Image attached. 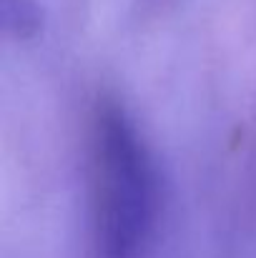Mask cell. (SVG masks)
I'll return each mask as SVG.
<instances>
[{
    "label": "cell",
    "mask_w": 256,
    "mask_h": 258,
    "mask_svg": "<svg viewBox=\"0 0 256 258\" xmlns=\"http://www.w3.org/2000/svg\"><path fill=\"white\" fill-rule=\"evenodd\" d=\"M90 256L146 258L161 223V178L126 108L100 95L88 131Z\"/></svg>",
    "instance_id": "cell-1"
},
{
    "label": "cell",
    "mask_w": 256,
    "mask_h": 258,
    "mask_svg": "<svg viewBox=\"0 0 256 258\" xmlns=\"http://www.w3.org/2000/svg\"><path fill=\"white\" fill-rule=\"evenodd\" d=\"M0 23L13 40H35L45 28V13L38 0H0Z\"/></svg>",
    "instance_id": "cell-2"
}]
</instances>
